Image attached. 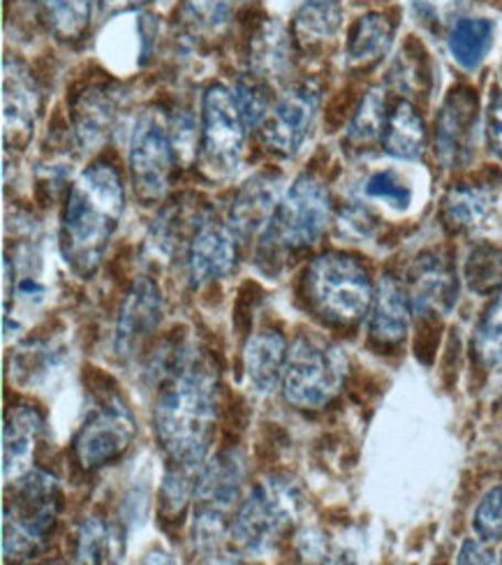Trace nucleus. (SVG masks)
<instances>
[{
  "label": "nucleus",
  "mask_w": 502,
  "mask_h": 565,
  "mask_svg": "<svg viewBox=\"0 0 502 565\" xmlns=\"http://www.w3.org/2000/svg\"><path fill=\"white\" fill-rule=\"evenodd\" d=\"M124 211V181L109 162H93L72 183L61 218V250L77 276L86 278L100 267Z\"/></svg>",
  "instance_id": "f03ea898"
},
{
  "label": "nucleus",
  "mask_w": 502,
  "mask_h": 565,
  "mask_svg": "<svg viewBox=\"0 0 502 565\" xmlns=\"http://www.w3.org/2000/svg\"><path fill=\"white\" fill-rule=\"evenodd\" d=\"M246 478V466L238 452H223L215 457L195 484V524L193 540L200 554L218 552L229 514L242 497V487Z\"/></svg>",
  "instance_id": "6e6552de"
},
{
  "label": "nucleus",
  "mask_w": 502,
  "mask_h": 565,
  "mask_svg": "<svg viewBox=\"0 0 502 565\" xmlns=\"http://www.w3.org/2000/svg\"><path fill=\"white\" fill-rule=\"evenodd\" d=\"M174 145L170 121L156 109L143 111L130 141V174L135 193L143 204H156L170 188L174 168Z\"/></svg>",
  "instance_id": "9d476101"
},
{
  "label": "nucleus",
  "mask_w": 502,
  "mask_h": 565,
  "mask_svg": "<svg viewBox=\"0 0 502 565\" xmlns=\"http://www.w3.org/2000/svg\"><path fill=\"white\" fill-rule=\"evenodd\" d=\"M408 297L421 318H438L451 311L459 297V280L440 255H421L410 269Z\"/></svg>",
  "instance_id": "dca6fc26"
},
{
  "label": "nucleus",
  "mask_w": 502,
  "mask_h": 565,
  "mask_svg": "<svg viewBox=\"0 0 502 565\" xmlns=\"http://www.w3.org/2000/svg\"><path fill=\"white\" fill-rule=\"evenodd\" d=\"M287 341L276 329H259L244 348V369L248 383L259 392H274L285 375Z\"/></svg>",
  "instance_id": "aec40b11"
},
{
  "label": "nucleus",
  "mask_w": 502,
  "mask_h": 565,
  "mask_svg": "<svg viewBox=\"0 0 502 565\" xmlns=\"http://www.w3.org/2000/svg\"><path fill=\"white\" fill-rule=\"evenodd\" d=\"M341 21V0H306L295 17V38L301 46L322 44L339 33Z\"/></svg>",
  "instance_id": "c85d7f7f"
},
{
  "label": "nucleus",
  "mask_w": 502,
  "mask_h": 565,
  "mask_svg": "<svg viewBox=\"0 0 502 565\" xmlns=\"http://www.w3.org/2000/svg\"><path fill=\"white\" fill-rule=\"evenodd\" d=\"M387 100L382 96V90L375 88L364 98L362 107L356 109L348 141L352 147H369L375 139H382V132H385L387 126Z\"/></svg>",
  "instance_id": "7c9ffc66"
},
{
  "label": "nucleus",
  "mask_w": 502,
  "mask_h": 565,
  "mask_svg": "<svg viewBox=\"0 0 502 565\" xmlns=\"http://www.w3.org/2000/svg\"><path fill=\"white\" fill-rule=\"evenodd\" d=\"M116 103L109 93L100 86H90L79 93L72 105V124H75V137L84 151H95L114 128Z\"/></svg>",
  "instance_id": "4be33fe9"
},
{
  "label": "nucleus",
  "mask_w": 502,
  "mask_h": 565,
  "mask_svg": "<svg viewBox=\"0 0 502 565\" xmlns=\"http://www.w3.org/2000/svg\"><path fill=\"white\" fill-rule=\"evenodd\" d=\"M170 135H172V145H174V153L177 160L183 156H195V121L193 116L185 111H177L170 119Z\"/></svg>",
  "instance_id": "ea45409f"
},
{
  "label": "nucleus",
  "mask_w": 502,
  "mask_h": 565,
  "mask_svg": "<svg viewBox=\"0 0 502 565\" xmlns=\"http://www.w3.org/2000/svg\"><path fill=\"white\" fill-rule=\"evenodd\" d=\"M234 98L238 109L244 114V121L248 128L261 126V121L267 119L269 114V93L267 88L257 82V77L253 79H238L232 88Z\"/></svg>",
  "instance_id": "e433bc0d"
},
{
  "label": "nucleus",
  "mask_w": 502,
  "mask_h": 565,
  "mask_svg": "<svg viewBox=\"0 0 502 565\" xmlns=\"http://www.w3.org/2000/svg\"><path fill=\"white\" fill-rule=\"evenodd\" d=\"M280 177L257 174L242 191L236 193L229 206L227 225L234 230L238 239H250L259 230H265L278 206Z\"/></svg>",
  "instance_id": "f3484780"
},
{
  "label": "nucleus",
  "mask_w": 502,
  "mask_h": 565,
  "mask_svg": "<svg viewBox=\"0 0 502 565\" xmlns=\"http://www.w3.org/2000/svg\"><path fill=\"white\" fill-rule=\"evenodd\" d=\"M410 297L398 286L396 278H382L373 297V311L369 324L371 339L380 348H392L403 343L410 327Z\"/></svg>",
  "instance_id": "6ab92c4d"
},
{
  "label": "nucleus",
  "mask_w": 502,
  "mask_h": 565,
  "mask_svg": "<svg viewBox=\"0 0 502 565\" xmlns=\"http://www.w3.org/2000/svg\"><path fill=\"white\" fill-rule=\"evenodd\" d=\"M98 0H40L42 17L63 42H77L90 26Z\"/></svg>",
  "instance_id": "c756f323"
},
{
  "label": "nucleus",
  "mask_w": 502,
  "mask_h": 565,
  "mask_svg": "<svg viewBox=\"0 0 502 565\" xmlns=\"http://www.w3.org/2000/svg\"><path fill=\"white\" fill-rule=\"evenodd\" d=\"M364 193L366 198L387 204L394 211H408L415 200L410 181L392 168L373 172L364 183Z\"/></svg>",
  "instance_id": "2f4dec72"
},
{
  "label": "nucleus",
  "mask_w": 502,
  "mask_h": 565,
  "mask_svg": "<svg viewBox=\"0 0 502 565\" xmlns=\"http://www.w3.org/2000/svg\"><path fill=\"white\" fill-rule=\"evenodd\" d=\"M3 109H6V141L26 145L33 135L38 114V90L23 65L6 58L3 75Z\"/></svg>",
  "instance_id": "a211bd4d"
},
{
  "label": "nucleus",
  "mask_w": 502,
  "mask_h": 565,
  "mask_svg": "<svg viewBox=\"0 0 502 565\" xmlns=\"http://www.w3.org/2000/svg\"><path fill=\"white\" fill-rule=\"evenodd\" d=\"M493 552L487 547V540H466L461 552H459V563H493Z\"/></svg>",
  "instance_id": "79ce46f5"
},
{
  "label": "nucleus",
  "mask_w": 502,
  "mask_h": 565,
  "mask_svg": "<svg viewBox=\"0 0 502 565\" xmlns=\"http://www.w3.org/2000/svg\"><path fill=\"white\" fill-rule=\"evenodd\" d=\"M190 473H193V470H188L177 463L172 470H167V476L162 480V489H160V512L167 522H181V516L188 508V501L195 493Z\"/></svg>",
  "instance_id": "f704fd0d"
},
{
  "label": "nucleus",
  "mask_w": 502,
  "mask_h": 565,
  "mask_svg": "<svg viewBox=\"0 0 502 565\" xmlns=\"http://www.w3.org/2000/svg\"><path fill=\"white\" fill-rule=\"evenodd\" d=\"M238 244L242 239L227 223L202 216L188 242L190 282L200 288L204 282L229 276L238 260Z\"/></svg>",
  "instance_id": "ddd939ff"
},
{
  "label": "nucleus",
  "mask_w": 502,
  "mask_h": 565,
  "mask_svg": "<svg viewBox=\"0 0 502 565\" xmlns=\"http://www.w3.org/2000/svg\"><path fill=\"white\" fill-rule=\"evenodd\" d=\"M246 121L232 88L211 84L202 100L200 158L211 177H229L238 170L246 147Z\"/></svg>",
  "instance_id": "1a4fd4ad"
},
{
  "label": "nucleus",
  "mask_w": 502,
  "mask_h": 565,
  "mask_svg": "<svg viewBox=\"0 0 502 565\" xmlns=\"http://www.w3.org/2000/svg\"><path fill=\"white\" fill-rule=\"evenodd\" d=\"M301 512V493L287 478L261 480L238 508L229 524V540L244 554H267L290 531Z\"/></svg>",
  "instance_id": "39448f33"
},
{
  "label": "nucleus",
  "mask_w": 502,
  "mask_h": 565,
  "mask_svg": "<svg viewBox=\"0 0 502 565\" xmlns=\"http://www.w3.org/2000/svg\"><path fill=\"white\" fill-rule=\"evenodd\" d=\"M466 0H415V10L430 29H445L459 17Z\"/></svg>",
  "instance_id": "58836bf2"
},
{
  "label": "nucleus",
  "mask_w": 502,
  "mask_h": 565,
  "mask_svg": "<svg viewBox=\"0 0 502 565\" xmlns=\"http://www.w3.org/2000/svg\"><path fill=\"white\" fill-rule=\"evenodd\" d=\"M394 26L387 17L366 14L359 19L348 38V61L350 65L366 67L377 63L389 52Z\"/></svg>",
  "instance_id": "a878e982"
},
{
  "label": "nucleus",
  "mask_w": 502,
  "mask_h": 565,
  "mask_svg": "<svg viewBox=\"0 0 502 565\" xmlns=\"http://www.w3.org/2000/svg\"><path fill=\"white\" fill-rule=\"evenodd\" d=\"M495 23L491 19H461L453 23L449 52L463 70H477L493 46Z\"/></svg>",
  "instance_id": "bb28decb"
},
{
  "label": "nucleus",
  "mask_w": 502,
  "mask_h": 565,
  "mask_svg": "<svg viewBox=\"0 0 502 565\" xmlns=\"http://www.w3.org/2000/svg\"><path fill=\"white\" fill-rule=\"evenodd\" d=\"M477 360L484 366L502 364V290L491 301L480 327L474 332Z\"/></svg>",
  "instance_id": "72a5a7b5"
},
{
  "label": "nucleus",
  "mask_w": 502,
  "mask_h": 565,
  "mask_svg": "<svg viewBox=\"0 0 502 565\" xmlns=\"http://www.w3.org/2000/svg\"><path fill=\"white\" fill-rule=\"evenodd\" d=\"M382 145H385L389 156L403 160H415L424 153L426 126L410 103L403 100L389 111L385 132H382Z\"/></svg>",
  "instance_id": "393cba45"
},
{
  "label": "nucleus",
  "mask_w": 502,
  "mask_h": 565,
  "mask_svg": "<svg viewBox=\"0 0 502 565\" xmlns=\"http://www.w3.org/2000/svg\"><path fill=\"white\" fill-rule=\"evenodd\" d=\"M153 373L158 396L153 427L172 463L197 470L215 436L218 419V371L193 343L160 352Z\"/></svg>",
  "instance_id": "f257e3e1"
},
{
  "label": "nucleus",
  "mask_w": 502,
  "mask_h": 565,
  "mask_svg": "<svg viewBox=\"0 0 502 565\" xmlns=\"http://www.w3.org/2000/svg\"><path fill=\"white\" fill-rule=\"evenodd\" d=\"M331 221V198L316 177H299L287 195L278 202L267 225L261 250L271 257L278 253H297L318 244Z\"/></svg>",
  "instance_id": "0eeeda50"
},
{
  "label": "nucleus",
  "mask_w": 502,
  "mask_h": 565,
  "mask_svg": "<svg viewBox=\"0 0 502 565\" xmlns=\"http://www.w3.org/2000/svg\"><path fill=\"white\" fill-rule=\"evenodd\" d=\"M472 529L487 543H495L502 537V484L484 493L472 516Z\"/></svg>",
  "instance_id": "4c0bfd02"
},
{
  "label": "nucleus",
  "mask_w": 502,
  "mask_h": 565,
  "mask_svg": "<svg viewBox=\"0 0 502 565\" xmlns=\"http://www.w3.org/2000/svg\"><path fill=\"white\" fill-rule=\"evenodd\" d=\"M242 0H185L183 17L197 31H221L227 26Z\"/></svg>",
  "instance_id": "c9c22d12"
},
{
  "label": "nucleus",
  "mask_w": 502,
  "mask_h": 565,
  "mask_svg": "<svg viewBox=\"0 0 502 565\" xmlns=\"http://www.w3.org/2000/svg\"><path fill=\"white\" fill-rule=\"evenodd\" d=\"M42 417L31 406H17L8 413L3 429V478L6 482L31 470L35 443L42 434Z\"/></svg>",
  "instance_id": "412c9836"
},
{
  "label": "nucleus",
  "mask_w": 502,
  "mask_h": 565,
  "mask_svg": "<svg viewBox=\"0 0 502 565\" xmlns=\"http://www.w3.org/2000/svg\"><path fill=\"white\" fill-rule=\"evenodd\" d=\"M466 280L468 286L480 295L502 288V248H495V246L474 248L466 265Z\"/></svg>",
  "instance_id": "473e14b6"
},
{
  "label": "nucleus",
  "mask_w": 502,
  "mask_h": 565,
  "mask_svg": "<svg viewBox=\"0 0 502 565\" xmlns=\"http://www.w3.org/2000/svg\"><path fill=\"white\" fill-rule=\"evenodd\" d=\"M489 141L491 149L502 158V93H495L491 105H489Z\"/></svg>",
  "instance_id": "a19ab883"
},
{
  "label": "nucleus",
  "mask_w": 502,
  "mask_h": 565,
  "mask_svg": "<svg viewBox=\"0 0 502 565\" xmlns=\"http://www.w3.org/2000/svg\"><path fill=\"white\" fill-rule=\"evenodd\" d=\"M308 306L333 327H352L373 306L369 269L345 253H324L303 276Z\"/></svg>",
  "instance_id": "7ed1b4c3"
},
{
  "label": "nucleus",
  "mask_w": 502,
  "mask_h": 565,
  "mask_svg": "<svg viewBox=\"0 0 502 565\" xmlns=\"http://www.w3.org/2000/svg\"><path fill=\"white\" fill-rule=\"evenodd\" d=\"M137 436L132 413L124 404H107L93 413L75 436L72 450L84 470H98L121 459Z\"/></svg>",
  "instance_id": "f8f14e48"
},
{
  "label": "nucleus",
  "mask_w": 502,
  "mask_h": 565,
  "mask_svg": "<svg viewBox=\"0 0 502 565\" xmlns=\"http://www.w3.org/2000/svg\"><path fill=\"white\" fill-rule=\"evenodd\" d=\"M292 67V38L280 21L269 19L253 33L250 70L257 79H280Z\"/></svg>",
  "instance_id": "5701e85b"
},
{
  "label": "nucleus",
  "mask_w": 502,
  "mask_h": 565,
  "mask_svg": "<svg viewBox=\"0 0 502 565\" xmlns=\"http://www.w3.org/2000/svg\"><path fill=\"white\" fill-rule=\"evenodd\" d=\"M160 318L162 292L153 278L139 276L121 303V313H118L114 337L116 355L124 360L135 358L139 348L156 334Z\"/></svg>",
  "instance_id": "4468645a"
},
{
  "label": "nucleus",
  "mask_w": 502,
  "mask_h": 565,
  "mask_svg": "<svg viewBox=\"0 0 502 565\" xmlns=\"http://www.w3.org/2000/svg\"><path fill=\"white\" fill-rule=\"evenodd\" d=\"M105 8L114 10V12H130L141 8L143 3H149V0H103Z\"/></svg>",
  "instance_id": "37998d69"
},
{
  "label": "nucleus",
  "mask_w": 502,
  "mask_h": 565,
  "mask_svg": "<svg viewBox=\"0 0 502 565\" xmlns=\"http://www.w3.org/2000/svg\"><path fill=\"white\" fill-rule=\"evenodd\" d=\"M477 132V96L472 88H453L436 124V151L445 168H459L472 156Z\"/></svg>",
  "instance_id": "2eb2a0df"
},
{
  "label": "nucleus",
  "mask_w": 502,
  "mask_h": 565,
  "mask_svg": "<svg viewBox=\"0 0 502 565\" xmlns=\"http://www.w3.org/2000/svg\"><path fill=\"white\" fill-rule=\"evenodd\" d=\"M58 510L61 489L54 476L29 470L12 480V499L3 514V554L14 561L33 558L54 533Z\"/></svg>",
  "instance_id": "20e7f679"
},
{
  "label": "nucleus",
  "mask_w": 502,
  "mask_h": 565,
  "mask_svg": "<svg viewBox=\"0 0 502 565\" xmlns=\"http://www.w3.org/2000/svg\"><path fill=\"white\" fill-rule=\"evenodd\" d=\"M348 358L339 345L324 339L301 337L287 355L282 394L299 411H320L345 383Z\"/></svg>",
  "instance_id": "423d86ee"
},
{
  "label": "nucleus",
  "mask_w": 502,
  "mask_h": 565,
  "mask_svg": "<svg viewBox=\"0 0 502 565\" xmlns=\"http://www.w3.org/2000/svg\"><path fill=\"white\" fill-rule=\"evenodd\" d=\"M320 111V88L301 82L287 88L261 121V139L280 156H297L316 126Z\"/></svg>",
  "instance_id": "9b49d317"
},
{
  "label": "nucleus",
  "mask_w": 502,
  "mask_h": 565,
  "mask_svg": "<svg viewBox=\"0 0 502 565\" xmlns=\"http://www.w3.org/2000/svg\"><path fill=\"white\" fill-rule=\"evenodd\" d=\"M124 556V537L103 516H86L75 535L77 563H114Z\"/></svg>",
  "instance_id": "cd10ccee"
},
{
  "label": "nucleus",
  "mask_w": 502,
  "mask_h": 565,
  "mask_svg": "<svg viewBox=\"0 0 502 565\" xmlns=\"http://www.w3.org/2000/svg\"><path fill=\"white\" fill-rule=\"evenodd\" d=\"M495 204V191L489 183H459L445 195L442 221L449 230L463 232L480 225Z\"/></svg>",
  "instance_id": "b1692460"
}]
</instances>
